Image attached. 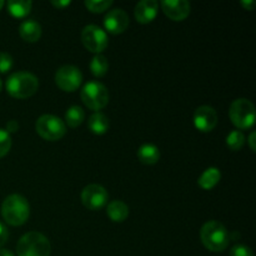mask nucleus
I'll return each mask as SVG.
<instances>
[{
  "label": "nucleus",
  "instance_id": "a878e982",
  "mask_svg": "<svg viewBox=\"0 0 256 256\" xmlns=\"http://www.w3.org/2000/svg\"><path fill=\"white\" fill-rule=\"evenodd\" d=\"M12 65H14V60H12V55L4 52H0V72L5 74L12 69Z\"/></svg>",
  "mask_w": 256,
  "mask_h": 256
},
{
  "label": "nucleus",
  "instance_id": "c756f323",
  "mask_svg": "<svg viewBox=\"0 0 256 256\" xmlns=\"http://www.w3.org/2000/svg\"><path fill=\"white\" fill-rule=\"evenodd\" d=\"M248 142H249V146L250 149H252V152H256V132H250L249 138H248Z\"/></svg>",
  "mask_w": 256,
  "mask_h": 256
},
{
  "label": "nucleus",
  "instance_id": "72a5a7b5",
  "mask_svg": "<svg viewBox=\"0 0 256 256\" xmlns=\"http://www.w3.org/2000/svg\"><path fill=\"white\" fill-rule=\"evenodd\" d=\"M4 4H5V2H2V0H0V10H2V8L4 6Z\"/></svg>",
  "mask_w": 256,
  "mask_h": 256
},
{
  "label": "nucleus",
  "instance_id": "f704fd0d",
  "mask_svg": "<svg viewBox=\"0 0 256 256\" xmlns=\"http://www.w3.org/2000/svg\"><path fill=\"white\" fill-rule=\"evenodd\" d=\"M2 79H0V92H2Z\"/></svg>",
  "mask_w": 256,
  "mask_h": 256
},
{
  "label": "nucleus",
  "instance_id": "20e7f679",
  "mask_svg": "<svg viewBox=\"0 0 256 256\" xmlns=\"http://www.w3.org/2000/svg\"><path fill=\"white\" fill-rule=\"evenodd\" d=\"M52 245L49 239L39 232H30L22 235L16 245L18 256H49Z\"/></svg>",
  "mask_w": 256,
  "mask_h": 256
},
{
  "label": "nucleus",
  "instance_id": "7c9ffc66",
  "mask_svg": "<svg viewBox=\"0 0 256 256\" xmlns=\"http://www.w3.org/2000/svg\"><path fill=\"white\" fill-rule=\"evenodd\" d=\"M52 5L58 9H62V8L70 5V0H52Z\"/></svg>",
  "mask_w": 256,
  "mask_h": 256
},
{
  "label": "nucleus",
  "instance_id": "4be33fe9",
  "mask_svg": "<svg viewBox=\"0 0 256 256\" xmlns=\"http://www.w3.org/2000/svg\"><path fill=\"white\" fill-rule=\"evenodd\" d=\"M90 70H92L94 76H104L108 72V70H109V62H108V59L104 55L96 54L92 59V62H90Z\"/></svg>",
  "mask_w": 256,
  "mask_h": 256
},
{
  "label": "nucleus",
  "instance_id": "39448f33",
  "mask_svg": "<svg viewBox=\"0 0 256 256\" xmlns=\"http://www.w3.org/2000/svg\"><path fill=\"white\" fill-rule=\"evenodd\" d=\"M229 116L232 124L242 132L250 129L255 124V106L249 99L240 98L232 102L229 109Z\"/></svg>",
  "mask_w": 256,
  "mask_h": 256
},
{
  "label": "nucleus",
  "instance_id": "2f4dec72",
  "mask_svg": "<svg viewBox=\"0 0 256 256\" xmlns=\"http://www.w3.org/2000/svg\"><path fill=\"white\" fill-rule=\"evenodd\" d=\"M256 2L254 0H242V5L245 8L246 10H252L254 9Z\"/></svg>",
  "mask_w": 256,
  "mask_h": 256
},
{
  "label": "nucleus",
  "instance_id": "423d86ee",
  "mask_svg": "<svg viewBox=\"0 0 256 256\" xmlns=\"http://www.w3.org/2000/svg\"><path fill=\"white\" fill-rule=\"evenodd\" d=\"M82 102L90 110H102L109 102V92L104 84L99 82H88L80 92Z\"/></svg>",
  "mask_w": 256,
  "mask_h": 256
},
{
  "label": "nucleus",
  "instance_id": "0eeeda50",
  "mask_svg": "<svg viewBox=\"0 0 256 256\" xmlns=\"http://www.w3.org/2000/svg\"><path fill=\"white\" fill-rule=\"evenodd\" d=\"M35 130L44 140L56 142L66 134V125L59 116L44 114L35 122Z\"/></svg>",
  "mask_w": 256,
  "mask_h": 256
},
{
  "label": "nucleus",
  "instance_id": "7ed1b4c3",
  "mask_svg": "<svg viewBox=\"0 0 256 256\" xmlns=\"http://www.w3.org/2000/svg\"><path fill=\"white\" fill-rule=\"evenodd\" d=\"M6 92L15 99H26L32 96L39 89V80L28 72H16L6 79Z\"/></svg>",
  "mask_w": 256,
  "mask_h": 256
},
{
  "label": "nucleus",
  "instance_id": "9b49d317",
  "mask_svg": "<svg viewBox=\"0 0 256 256\" xmlns=\"http://www.w3.org/2000/svg\"><path fill=\"white\" fill-rule=\"evenodd\" d=\"M194 125L202 132H210L218 124V114L214 108L202 105L194 112Z\"/></svg>",
  "mask_w": 256,
  "mask_h": 256
},
{
  "label": "nucleus",
  "instance_id": "6ab92c4d",
  "mask_svg": "<svg viewBox=\"0 0 256 256\" xmlns=\"http://www.w3.org/2000/svg\"><path fill=\"white\" fill-rule=\"evenodd\" d=\"M88 128L95 135H102L109 130V119L102 112H94L88 120Z\"/></svg>",
  "mask_w": 256,
  "mask_h": 256
},
{
  "label": "nucleus",
  "instance_id": "dca6fc26",
  "mask_svg": "<svg viewBox=\"0 0 256 256\" xmlns=\"http://www.w3.org/2000/svg\"><path fill=\"white\" fill-rule=\"evenodd\" d=\"M108 216L114 222H122L129 216V206L122 200H112L106 206Z\"/></svg>",
  "mask_w": 256,
  "mask_h": 256
},
{
  "label": "nucleus",
  "instance_id": "f3484780",
  "mask_svg": "<svg viewBox=\"0 0 256 256\" xmlns=\"http://www.w3.org/2000/svg\"><path fill=\"white\" fill-rule=\"evenodd\" d=\"M138 159L145 165H154L160 159V150L154 144H144L138 150Z\"/></svg>",
  "mask_w": 256,
  "mask_h": 256
},
{
  "label": "nucleus",
  "instance_id": "bb28decb",
  "mask_svg": "<svg viewBox=\"0 0 256 256\" xmlns=\"http://www.w3.org/2000/svg\"><path fill=\"white\" fill-rule=\"evenodd\" d=\"M230 256H255L254 252L246 245L238 244L232 248L230 250Z\"/></svg>",
  "mask_w": 256,
  "mask_h": 256
},
{
  "label": "nucleus",
  "instance_id": "f257e3e1",
  "mask_svg": "<svg viewBox=\"0 0 256 256\" xmlns=\"http://www.w3.org/2000/svg\"><path fill=\"white\" fill-rule=\"evenodd\" d=\"M29 215L30 205L22 195L12 194L2 202V216L6 224L12 226H22L28 222Z\"/></svg>",
  "mask_w": 256,
  "mask_h": 256
},
{
  "label": "nucleus",
  "instance_id": "f8f14e48",
  "mask_svg": "<svg viewBox=\"0 0 256 256\" xmlns=\"http://www.w3.org/2000/svg\"><path fill=\"white\" fill-rule=\"evenodd\" d=\"M104 26L112 34H122L129 26V15L120 8L109 10L104 18Z\"/></svg>",
  "mask_w": 256,
  "mask_h": 256
},
{
  "label": "nucleus",
  "instance_id": "393cba45",
  "mask_svg": "<svg viewBox=\"0 0 256 256\" xmlns=\"http://www.w3.org/2000/svg\"><path fill=\"white\" fill-rule=\"evenodd\" d=\"M12 148V136L5 129H0V158H4Z\"/></svg>",
  "mask_w": 256,
  "mask_h": 256
},
{
  "label": "nucleus",
  "instance_id": "f03ea898",
  "mask_svg": "<svg viewBox=\"0 0 256 256\" xmlns=\"http://www.w3.org/2000/svg\"><path fill=\"white\" fill-rule=\"evenodd\" d=\"M200 239L208 250L212 252H222L229 245L230 235L222 222L216 220H210L202 226Z\"/></svg>",
  "mask_w": 256,
  "mask_h": 256
},
{
  "label": "nucleus",
  "instance_id": "c85d7f7f",
  "mask_svg": "<svg viewBox=\"0 0 256 256\" xmlns=\"http://www.w3.org/2000/svg\"><path fill=\"white\" fill-rule=\"evenodd\" d=\"M6 130L8 132H16L19 130V124H18L16 120H10V122H6Z\"/></svg>",
  "mask_w": 256,
  "mask_h": 256
},
{
  "label": "nucleus",
  "instance_id": "4468645a",
  "mask_svg": "<svg viewBox=\"0 0 256 256\" xmlns=\"http://www.w3.org/2000/svg\"><path fill=\"white\" fill-rule=\"evenodd\" d=\"M158 10H159V2L156 0H142L135 6V19L140 24H149L156 18Z\"/></svg>",
  "mask_w": 256,
  "mask_h": 256
},
{
  "label": "nucleus",
  "instance_id": "ddd939ff",
  "mask_svg": "<svg viewBox=\"0 0 256 256\" xmlns=\"http://www.w3.org/2000/svg\"><path fill=\"white\" fill-rule=\"evenodd\" d=\"M160 5L164 14L174 22L186 19L192 10V5L188 0H162Z\"/></svg>",
  "mask_w": 256,
  "mask_h": 256
},
{
  "label": "nucleus",
  "instance_id": "a211bd4d",
  "mask_svg": "<svg viewBox=\"0 0 256 256\" xmlns=\"http://www.w3.org/2000/svg\"><path fill=\"white\" fill-rule=\"evenodd\" d=\"M220 179H222V172L218 168H208L204 172L199 176L198 184L202 189L204 190H212V188L216 186L219 184Z\"/></svg>",
  "mask_w": 256,
  "mask_h": 256
},
{
  "label": "nucleus",
  "instance_id": "6e6552de",
  "mask_svg": "<svg viewBox=\"0 0 256 256\" xmlns=\"http://www.w3.org/2000/svg\"><path fill=\"white\" fill-rule=\"evenodd\" d=\"M82 42L89 52L100 54L109 44V39L104 30L94 24L86 25L82 32Z\"/></svg>",
  "mask_w": 256,
  "mask_h": 256
},
{
  "label": "nucleus",
  "instance_id": "2eb2a0df",
  "mask_svg": "<svg viewBox=\"0 0 256 256\" xmlns=\"http://www.w3.org/2000/svg\"><path fill=\"white\" fill-rule=\"evenodd\" d=\"M19 34L25 42H35L42 36V26L36 20L26 19L20 24Z\"/></svg>",
  "mask_w": 256,
  "mask_h": 256
},
{
  "label": "nucleus",
  "instance_id": "412c9836",
  "mask_svg": "<svg viewBox=\"0 0 256 256\" xmlns=\"http://www.w3.org/2000/svg\"><path fill=\"white\" fill-rule=\"evenodd\" d=\"M85 119V112L79 105H72L65 112V122L70 128H78Z\"/></svg>",
  "mask_w": 256,
  "mask_h": 256
},
{
  "label": "nucleus",
  "instance_id": "b1692460",
  "mask_svg": "<svg viewBox=\"0 0 256 256\" xmlns=\"http://www.w3.org/2000/svg\"><path fill=\"white\" fill-rule=\"evenodd\" d=\"M112 5V0H86L85 6L92 12H104Z\"/></svg>",
  "mask_w": 256,
  "mask_h": 256
},
{
  "label": "nucleus",
  "instance_id": "9d476101",
  "mask_svg": "<svg viewBox=\"0 0 256 256\" xmlns=\"http://www.w3.org/2000/svg\"><path fill=\"white\" fill-rule=\"evenodd\" d=\"M109 194L106 189L99 184H90L82 189V202L86 209L99 210L106 205Z\"/></svg>",
  "mask_w": 256,
  "mask_h": 256
},
{
  "label": "nucleus",
  "instance_id": "5701e85b",
  "mask_svg": "<svg viewBox=\"0 0 256 256\" xmlns=\"http://www.w3.org/2000/svg\"><path fill=\"white\" fill-rule=\"evenodd\" d=\"M245 144V136L240 130H232L226 136V145L232 152H239Z\"/></svg>",
  "mask_w": 256,
  "mask_h": 256
},
{
  "label": "nucleus",
  "instance_id": "aec40b11",
  "mask_svg": "<svg viewBox=\"0 0 256 256\" xmlns=\"http://www.w3.org/2000/svg\"><path fill=\"white\" fill-rule=\"evenodd\" d=\"M8 10L15 18H24L30 12L32 2L30 0H10L8 2Z\"/></svg>",
  "mask_w": 256,
  "mask_h": 256
},
{
  "label": "nucleus",
  "instance_id": "1a4fd4ad",
  "mask_svg": "<svg viewBox=\"0 0 256 256\" xmlns=\"http://www.w3.org/2000/svg\"><path fill=\"white\" fill-rule=\"evenodd\" d=\"M55 82L62 92H72L82 82V74L74 65H62L55 72Z\"/></svg>",
  "mask_w": 256,
  "mask_h": 256
},
{
  "label": "nucleus",
  "instance_id": "cd10ccee",
  "mask_svg": "<svg viewBox=\"0 0 256 256\" xmlns=\"http://www.w3.org/2000/svg\"><path fill=\"white\" fill-rule=\"evenodd\" d=\"M8 236H9V232H8L6 226L2 222H0V248L6 242Z\"/></svg>",
  "mask_w": 256,
  "mask_h": 256
},
{
  "label": "nucleus",
  "instance_id": "473e14b6",
  "mask_svg": "<svg viewBox=\"0 0 256 256\" xmlns=\"http://www.w3.org/2000/svg\"><path fill=\"white\" fill-rule=\"evenodd\" d=\"M0 256H15L10 250L6 249H0Z\"/></svg>",
  "mask_w": 256,
  "mask_h": 256
}]
</instances>
